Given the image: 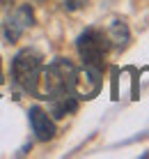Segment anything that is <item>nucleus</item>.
Masks as SVG:
<instances>
[{
    "instance_id": "nucleus-9",
    "label": "nucleus",
    "mask_w": 149,
    "mask_h": 159,
    "mask_svg": "<svg viewBox=\"0 0 149 159\" xmlns=\"http://www.w3.org/2000/svg\"><path fill=\"white\" fill-rule=\"evenodd\" d=\"M2 81L5 79H2V65H0V85H2Z\"/></svg>"
},
{
    "instance_id": "nucleus-3",
    "label": "nucleus",
    "mask_w": 149,
    "mask_h": 159,
    "mask_svg": "<svg viewBox=\"0 0 149 159\" xmlns=\"http://www.w3.org/2000/svg\"><path fill=\"white\" fill-rule=\"evenodd\" d=\"M12 74H14V81L23 88V90L35 95L37 79H39V74H41V58H39V53L32 51V48L19 51L14 56V62H12Z\"/></svg>"
},
{
    "instance_id": "nucleus-1",
    "label": "nucleus",
    "mask_w": 149,
    "mask_h": 159,
    "mask_svg": "<svg viewBox=\"0 0 149 159\" xmlns=\"http://www.w3.org/2000/svg\"><path fill=\"white\" fill-rule=\"evenodd\" d=\"M74 83H76V67L67 58H57L46 69L41 67L35 95L41 99H53L62 92H74Z\"/></svg>"
},
{
    "instance_id": "nucleus-7",
    "label": "nucleus",
    "mask_w": 149,
    "mask_h": 159,
    "mask_svg": "<svg viewBox=\"0 0 149 159\" xmlns=\"http://www.w3.org/2000/svg\"><path fill=\"white\" fill-rule=\"evenodd\" d=\"M106 35H108L110 44L117 46V48H126V44H129V39H131V32H129L124 21H113V25L108 28Z\"/></svg>"
},
{
    "instance_id": "nucleus-2",
    "label": "nucleus",
    "mask_w": 149,
    "mask_h": 159,
    "mask_svg": "<svg viewBox=\"0 0 149 159\" xmlns=\"http://www.w3.org/2000/svg\"><path fill=\"white\" fill-rule=\"evenodd\" d=\"M76 48H78V56L85 62V67L99 69L103 72L106 67V56L110 51V39L103 30L99 28H87L85 32H80L78 39H76Z\"/></svg>"
},
{
    "instance_id": "nucleus-5",
    "label": "nucleus",
    "mask_w": 149,
    "mask_h": 159,
    "mask_svg": "<svg viewBox=\"0 0 149 159\" xmlns=\"http://www.w3.org/2000/svg\"><path fill=\"white\" fill-rule=\"evenodd\" d=\"M28 116H30L32 131H35V136L39 141H51L55 136V125H53V120L48 118V113L44 111L41 106H32L30 111H28Z\"/></svg>"
},
{
    "instance_id": "nucleus-6",
    "label": "nucleus",
    "mask_w": 149,
    "mask_h": 159,
    "mask_svg": "<svg viewBox=\"0 0 149 159\" xmlns=\"http://www.w3.org/2000/svg\"><path fill=\"white\" fill-rule=\"evenodd\" d=\"M51 111L55 118H67V116H74L78 111V99H76L71 92H62V95L53 97L51 99Z\"/></svg>"
},
{
    "instance_id": "nucleus-8",
    "label": "nucleus",
    "mask_w": 149,
    "mask_h": 159,
    "mask_svg": "<svg viewBox=\"0 0 149 159\" xmlns=\"http://www.w3.org/2000/svg\"><path fill=\"white\" fill-rule=\"evenodd\" d=\"M64 9H69V12H74V9H80L87 5V0H62Z\"/></svg>"
},
{
    "instance_id": "nucleus-4",
    "label": "nucleus",
    "mask_w": 149,
    "mask_h": 159,
    "mask_svg": "<svg viewBox=\"0 0 149 159\" xmlns=\"http://www.w3.org/2000/svg\"><path fill=\"white\" fill-rule=\"evenodd\" d=\"M35 25V12H32L30 5H19L12 14L5 19L2 23V35L7 42H16L21 35Z\"/></svg>"
}]
</instances>
